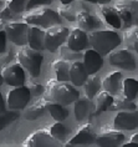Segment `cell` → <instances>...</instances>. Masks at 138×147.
I'll return each instance as SVG.
<instances>
[{
    "label": "cell",
    "instance_id": "6da1fadb",
    "mask_svg": "<svg viewBox=\"0 0 138 147\" xmlns=\"http://www.w3.org/2000/svg\"><path fill=\"white\" fill-rule=\"evenodd\" d=\"M44 94L48 101H52L64 106L72 104L80 97L78 91L75 89L74 85L67 81H60L57 79L49 80L46 82Z\"/></svg>",
    "mask_w": 138,
    "mask_h": 147
},
{
    "label": "cell",
    "instance_id": "7a4b0ae2",
    "mask_svg": "<svg viewBox=\"0 0 138 147\" xmlns=\"http://www.w3.org/2000/svg\"><path fill=\"white\" fill-rule=\"evenodd\" d=\"M88 42L93 50L100 55H108L111 51L121 45L122 39L116 31L112 30H92L88 31Z\"/></svg>",
    "mask_w": 138,
    "mask_h": 147
},
{
    "label": "cell",
    "instance_id": "3957f363",
    "mask_svg": "<svg viewBox=\"0 0 138 147\" xmlns=\"http://www.w3.org/2000/svg\"><path fill=\"white\" fill-rule=\"evenodd\" d=\"M16 60H17V64L23 66V69L27 70L32 78L40 76V74H41V65L44 60L41 51L24 45L16 53Z\"/></svg>",
    "mask_w": 138,
    "mask_h": 147
},
{
    "label": "cell",
    "instance_id": "277c9868",
    "mask_svg": "<svg viewBox=\"0 0 138 147\" xmlns=\"http://www.w3.org/2000/svg\"><path fill=\"white\" fill-rule=\"evenodd\" d=\"M23 19L24 23L29 25H35V26L45 28V29L52 26V25L61 24V18L57 14V11H54V10L48 8L38 9L34 10V11L27 13L26 15L23 16Z\"/></svg>",
    "mask_w": 138,
    "mask_h": 147
},
{
    "label": "cell",
    "instance_id": "5b68a950",
    "mask_svg": "<svg viewBox=\"0 0 138 147\" xmlns=\"http://www.w3.org/2000/svg\"><path fill=\"white\" fill-rule=\"evenodd\" d=\"M68 29L61 26V24L52 25L45 30V49L55 53L62 44L66 41Z\"/></svg>",
    "mask_w": 138,
    "mask_h": 147
},
{
    "label": "cell",
    "instance_id": "8992f818",
    "mask_svg": "<svg viewBox=\"0 0 138 147\" xmlns=\"http://www.w3.org/2000/svg\"><path fill=\"white\" fill-rule=\"evenodd\" d=\"M31 98V92L27 86H15L8 92L6 96V105L10 110H24L27 106Z\"/></svg>",
    "mask_w": 138,
    "mask_h": 147
},
{
    "label": "cell",
    "instance_id": "52a82bcc",
    "mask_svg": "<svg viewBox=\"0 0 138 147\" xmlns=\"http://www.w3.org/2000/svg\"><path fill=\"white\" fill-rule=\"evenodd\" d=\"M27 29H29V24L17 23V21L4 25V31L6 34V38L11 42L16 44L19 46L27 45Z\"/></svg>",
    "mask_w": 138,
    "mask_h": 147
},
{
    "label": "cell",
    "instance_id": "ba28073f",
    "mask_svg": "<svg viewBox=\"0 0 138 147\" xmlns=\"http://www.w3.org/2000/svg\"><path fill=\"white\" fill-rule=\"evenodd\" d=\"M1 76L4 79V82H6L10 86H23L25 85V72L20 64L14 65H5L1 69Z\"/></svg>",
    "mask_w": 138,
    "mask_h": 147
},
{
    "label": "cell",
    "instance_id": "9c48e42d",
    "mask_svg": "<svg viewBox=\"0 0 138 147\" xmlns=\"http://www.w3.org/2000/svg\"><path fill=\"white\" fill-rule=\"evenodd\" d=\"M110 64L113 66H118L123 70L133 71L136 69V60H134L132 53L128 49H121L117 51H111L108 56Z\"/></svg>",
    "mask_w": 138,
    "mask_h": 147
},
{
    "label": "cell",
    "instance_id": "30bf717a",
    "mask_svg": "<svg viewBox=\"0 0 138 147\" xmlns=\"http://www.w3.org/2000/svg\"><path fill=\"white\" fill-rule=\"evenodd\" d=\"M125 141V135L118 128L103 127L96 135L95 142L98 146H119Z\"/></svg>",
    "mask_w": 138,
    "mask_h": 147
},
{
    "label": "cell",
    "instance_id": "8fae6325",
    "mask_svg": "<svg viewBox=\"0 0 138 147\" xmlns=\"http://www.w3.org/2000/svg\"><path fill=\"white\" fill-rule=\"evenodd\" d=\"M113 126L118 130H134L138 127V110L119 111L113 120Z\"/></svg>",
    "mask_w": 138,
    "mask_h": 147
},
{
    "label": "cell",
    "instance_id": "7c38bea8",
    "mask_svg": "<svg viewBox=\"0 0 138 147\" xmlns=\"http://www.w3.org/2000/svg\"><path fill=\"white\" fill-rule=\"evenodd\" d=\"M96 140V132L93 130V126L90 122L83 123L78 127L76 134L72 136L71 140H68L66 145H91Z\"/></svg>",
    "mask_w": 138,
    "mask_h": 147
},
{
    "label": "cell",
    "instance_id": "4fadbf2b",
    "mask_svg": "<svg viewBox=\"0 0 138 147\" xmlns=\"http://www.w3.org/2000/svg\"><path fill=\"white\" fill-rule=\"evenodd\" d=\"M66 45L74 51H78V53L82 50H86L87 47L90 46L87 32L81 30L80 28L72 29L71 31H68L67 39H66Z\"/></svg>",
    "mask_w": 138,
    "mask_h": 147
},
{
    "label": "cell",
    "instance_id": "5bb4252c",
    "mask_svg": "<svg viewBox=\"0 0 138 147\" xmlns=\"http://www.w3.org/2000/svg\"><path fill=\"white\" fill-rule=\"evenodd\" d=\"M57 141L51 136L49 128H41L31 135L24 141V146H54Z\"/></svg>",
    "mask_w": 138,
    "mask_h": 147
},
{
    "label": "cell",
    "instance_id": "9a60e30c",
    "mask_svg": "<svg viewBox=\"0 0 138 147\" xmlns=\"http://www.w3.org/2000/svg\"><path fill=\"white\" fill-rule=\"evenodd\" d=\"M74 112L77 121H82L86 117H95V104L88 97H78L74 102Z\"/></svg>",
    "mask_w": 138,
    "mask_h": 147
},
{
    "label": "cell",
    "instance_id": "2e32d148",
    "mask_svg": "<svg viewBox=\"0 0 138 147\" xmlns=\"http://www.w3.org/2000/svg\"><path fill=\"white\" fill-rule=\"evenodd\" d=\"M83 65H85L88 75L98 72L103 66L102 55H100L93 49H86L85 54H83Z\"/></svg>",
    "mask_w": 138,
    "mask_h": 147
},
{
    "label": "cell",
    "instance_id": "e0dca14e",
    "mask_svg": "<svg viewBox=\"0 0 138 147\" xmlns=\"http://www.w3.org/2000/svg\"><path fill=\"white\" fill-rule=\"evenodd\" d=\"M76 21H77L78 28L86 32L95 30L96 28H98L101 25L100 20L96 16L91 15L90 11H87L85 8H82L81 10L77 11V14H76Z\"/></svg>",
    "mask_w": 138,
    "mask_h": 147
},
{
    "label": "cell",
    "instance_id": "ac0fdd59",
    "mask_svg": "<svg viewBox=\"0 0 138 147\" xmlns=\"http://www.w3.org/2000/svg\"><path fill=\"white\" fill-rule=\"evenodd\" d=\"M27 46L39 51H42L45 49V30H42L40 26H35V25L30 26L29 25Z\"/></svg>",
    "mask_w": 138,
    "mask_h": 147
},
{
    "label": "cell",
    "instance_id": "d6986e66",
    "mask_svg": "<svg viewBox=\"0 0 138 147\" xmlns=\"http://www.w3.org/2000/svg\"><path fill=\"white\" fill-rule=\"evenodd\" d=\"M101 85L105 91L110 92L111 95H117L122 90V74L119 71H112L101 80Z\"/></svg>",
    "mask_w": 138,
    "mask_h": 147
},
{
    "label": "cell",
    "instance_id": "ffe728a7",
    "mask_svg": "<svg viewBox=\"0 0 138 147\" xmlns=\"http://www.w3.org/2000/svg\"><path fill=\"white\" fill-rule=\"evenodd\" d=\"M68 76H70V81L74 86H82L83 82L86 81L88 72L83 65V62L75 60L70 64V71H68Z\"/></svg>",
    "mask_w": 138,
    "mask_h": 147
},
{
    "label": "cell",
    "instance_id": "44dd1931",
    "mask_svg": "<svg viewBox=\"0 0 138 147\" xmlns=\"http://www.w3.org/2000/svg\"><path fill=\"white\" fill-rule=\"evenodd\" d=\"M97 14L110 25L115 29H121L122 28V21L119 19V15L113 6H100L97 9Z\"/></svg>",
    "mask_w": 138,
    "mask_h": 147
},
{
    "label": "cell",
    "instance_id": "7402d4cb",
    "mask_svg": "<svg viewBox=\"0 0 138 147\" xmlns=\"http://www.w3.org/2000/svg\"><path fill=\"white\" fill-rule=\"evenodd\" d=\"M46 104H48V100H46L45 97L36 100L30 107L24 111V115H23L24 119L29 120V121L38 120L39 117H41L44 113L48 111V110H46Z\"/></svg>",
    "mask_w": 138,
    "mask_h": 147
},
{
    "label": "cell",
    "instance_id": "603a6c76",
    "mask_svg": "<svg viewBox=\"0 0 138 147\" xmlns=\"http://www.w3.org/2000/svg\"><path fill=\"white\" fill-rule=\"evenodd\" d=\"M113 100V96L107 92V91H98L96 95V102H95V116L100 115L101 112L107 111Z\"/></svg>",
    "mask_w": 138,
    "mask_h": 147
},
{
    "label": "cell",
    "instance_id": "cb8c5ba5",
    "mask_svg": "<svg viewBox=\"0 0 138 147\" xmlns=\"http://www.w3.org/2000/svg\"><path fill=\"white\" fill-rule=\"evenodd\" d=\"M137 109V105L133 102V100L127 98L125 95L117 94V96L113 97L112 104L110 106V110L112 111H125V110H134Z\"/></svg>",
    "mask_w": 138,
    "mask_h": 147
},
{
    "label": "cell",
    "instance_id": "d4e9b609",
    "mask_svg": "<svg viewBox=\"0 0 138 147\" xmlns=\"http://www.w3.org/2000/svg\"><path fill=\"white\" fill-rule=\"evenodd\" d=\"M82 86H83V90H85L86 97H88V98H92L93 96H96L97 92L100 91V89L102 87V85H101V79L98 76H95V74L87 76L86 81L83 82Z\"/></svg>",
    "mask_w": 138,
    "mask_h": 147
},
{
    "label": "cell",
    "instance_id": "484cf974",
    "mask_svg": "<svg viewBox=\"0 0 138 147\" xmlns=\"http://www.w3.org/2000/svg\"><path fill=\"white\" fill-rule=\"evenodd\" d=\"M52 69L55 71L56 79L60 81H68L70 76H68V71H70V61L64 60V59H59L52 62Z\"/></svg>",
    "mask_w": 138,
    "mask_h": 147
},
{
    "label": "cell",
    "instance_id": "4316f807",
    "mask_svg": "<svg viewBox=\"0 0 138 147\" xmlns=\"http://www.w3.org/2000/svg\"><path fill=\"white\" fill-rule=\"evenodd\" d=\"M113 8L117 10L119 19L122 21V26H126V28L132 26V16H131V11H129L128 4H127V0L117 1Z\"/></svg>",
    "mask_w": 138,
    "mask_h": 147
},
{
    "label": "cell",
    "instance_id": "83f0119b",
    "mask_svg": "<svg viewBox=\"0 0 138 147\" xmlns=\"http://www.w3.org/2000/svg\"><path fill=\"white\" fill-rule=\"evenodd\" d=\"M49 131L57 142H64L67 136L70 135V130L62 123V121H57V122L51 125L49 127Z\"/></svg>",
    "mask_w": 138,
    "mask_h": 147
},
{
    "label": "cell",
    "instance_id": "f1b7e54d",
    "mask_svg": "<svg viewBox=\"0 0 138 147\" xmlns=\"http://www.w3.org/2000/svg\"><path fill=\"white\" fill-rule=\"evenodd\" d=\"M46 110H48L50 112V115L56 121H64V120H66V117L68 116V111L64 107V105L56 104V102H52V101H48Z\"/></svg>",
    "mask_w": 138,
    "mask_h": 147
},
{
    "label": "cell",
    "instance_id": "f546056e",
    "mask_svg": "<svg viewBox=\"0 0 138 147\" xmlns=\"http://www.w3.org/2000/svg\"><path fill=\"white\" fill-rule=\"evenodd\" d=\"M122 94L129 100H134L138 96V80L128 78L122 82Z\"/></svg>",
    "mask_w": 138,
    "mask_h": 147
},
{
    "label": "cell",
    "instance_id": "4dcf8cb0",
    "mask_svg": "<svg viewBox=\"0 0 138 147\" xmlns=\"http://www.w3.org/2000/svg\"><path fill=\"white\" fill-rule=\"evenodd\" d=\"M20 113L17 110H10V111L0 112V131L4 130L8 125L13 123L15 120L19 119Z\"/></svg>",
    "mask_w": 138,
    "mask_h": 147
},
{
    "label": "cell",
    "instance_id": "1f68e13d",
    "mask_svg": "<svg viewBox=\"0 0 138 147\" xmlns=\"http://www.w3.org/2000/svg\"><path fill=\"white\" fill-rule=\"evenodd\" d=\"M57 14L65 18L67 21H75L77 11L74 9V6H70V4H62V6H59L57 9Z\"/></svg>",
    "mask_w": 138,
    "mask_h": 147
},
{
    "label": "cell",
    "instance_id": "d6a6232c",
    "mask_svg": "<svg viewBox=\"0 0 138 147\" xmlns=\"http://www.w3.org/2000/svg\"><path fill=\"white\" fill-rule=\"evenodd\" d=\"M138 36V25H132L128 26L123 32V40H125L127 46H132L133 41L137 39Z\"/></svg>",
    "mask_w": 138,
    "mask_h": 147
},
{
    "label": "cell",
    "instance_id": "836d02e7",
    "mask_svg": "<svg viewBox=\"0 0 138 147\" xmlns=\"http://www.w3.org/2000/svg\"><path fill=\"white\" fill-rule=\"evenodd\" d=\"M60 55H61V57L64 59V60H67V61H70V60H76V59H78L81 55H80L78 51H74L72 49H70L67 45H61L60 47Z\"/></svg>",
    "mask_w": 138,
    "mask_h": 147
},
{
    "label": "cell",
    "instance_id": "e575fe53",
    "mask_svg": "<svg viewBox=\"0 0 138 147\" xmlns=\"http://www.w3.org/2000/svg\"><path fill=\"white\" fill-rule=\"evenodd\" d=\"M26 3H27V0H6L5 5L10 10H13L14 13L20 14L26 8Z\"/></svg>",
    "mask_w": 138,
    "mask_h": 147
},
{
    "label": "cell",
    "instance_id": "d590c367",
    "mask_svg": "<svg viewBox=\"0 0 138 147\" xmlns=\"http://www.w3.org/2000/svg\"><path fill=\"white\" fill-rule=\"evenodd\" d=\"M131 16H132V25H138V0H127Z\"/></svg>",
    "mask_w": 138,
    "mask_h": 147
},
{
    "label": "cell",
    "instance_id": "8d00e7d4",
    "mask_svg": "<svg viewBox=\"0 0 138 147\" xmlns=\"http://www.w3.org/2000/svg\"><path fill=\"white\" fill-rule=\"evenodd\" d=\"M26 86H27V89L30 90L31 96H40V95L44 94V90H45V87H44L41 84L35 82V81H29Z\"/></svg>",
    "mask_w": 138,
    "mask_h": 147
},
{
    "label": "cell",
    "instance_id": "74e56055",
    "mask_svg": "<svg viewBox=\"0 0 138 147\" xmlns=\"http://www.w3.org/2000/svg\"><path fill=\"white\" fill-rule=\"evenodd\" d=\"M17 15H19V14L14 13L13 10H10L6 5L0 9V19L4 21H10V20L15 19V18H17Z\"/></svg>",
    "mask_w": 138,
    "mask_h": 147
},
{
    "label": "cell",
    "instance_id": "f35d334b",
    "mask_svg": "<svg viewBox=\"0 0 138 147\" xmlns=\"http://www.w3.org/2000/svg\"><path fill=\"white\" fill-rule=\"evenodd\" d=\"M51 3H52V0H27L26 8H25V10H31V9L38 8V6L50 5Z\"/></svg>",
    "mask_w": 138,
    "mask_h": 147
},
{
    "label": "cell",
    "instance_id": "ab89813d",
    "mask_svg": "<svg viewBox=\"0 0 138 147\" xmlns=\"http://www.w3.org/2000/svg\"><path fill=\"white\" fill-rule=\"evenodd\" d=\"M4 53H1L0 54V70H1L3 67H4L5 65H8L9 62H10V60L13 59V55H11V53H6L5 55H3Z\"/></svg>",
    "mask_w": 138,
    "mask_h": 147
},
{
    "label": "cell",
    "instance_id": "60d3db41",
    "mask_svg": "<svg viewBox=\"0 0 138 147\" xmlns=\"http://www.w3.org/2000/svg\"><path fill=\"white\" fill-rule=\"evenodd\" d=\"M6 47V34L4 30H0V54L4 53Z\"/></svg>",
    "mask_w": 138,
    "mask_h": 147
},
{
    "label": "cell",
    "instance_id": "b9f144b4",
    "mask_svg": "<svg viewBox=\"0 0 138 147\" xmlns=\"http://www.w3.org/2000/svg\"><path fill=\"white\" fill-rule=\"evenodd\" d=\"M4 111H5V102L1 96V92H0V112H4Z\"/></svg>",
    "mask_w": 138,
    "mask_h": 147
},
{
    "label": "cell",
    "instance_id": "7bdbcfd3",
    "mask_svg": "<svg viewBox=\"0 0 138 147\" xmlns=\"http://www.w3.org/2000/svg\"><path fill=\"white\" fill-rule=\"evenodd\" d=\"M128 142H132V143H134V145H136V147L138 146V134H134L132 137H131V140Z\"/></svg>",
    "mask_w": 138,
    "mask_h": 147
},
{
    "label": "cell",
    "instance_id": "ee69618b",
    "mask_svg": "<svg viewBox=\"0 0 138 147\" xmlns=\"http://www.w3.org/2000/svg\"><path fill=\"white\" fill-rule=\"evenodd\" d=\"M132 46H133V49L136 50V53H137V55H138V36H137V39L133 41V44H132Z\"/></svg>",
    "mask_w": 138,
    "mask_h": 147
},
{
    "label": "cell",
    "instance_id": "f6af8a7d",
    "mask_svg": "<svg viewBox=\"0 0 138 147\" xmlns=\"http://www.w3.org/2000/svg\"><path fill=\"white\" fill-rule=\"evenodd\" d=\"M111 0H97V4H101V5H105L107 3H110Z\"/></svg>",
    "mask_w": 138,
    "mask_h": 147
},
{
    "label": "cell",
    "instance_id": "bcb514c9",
    "mask_svg": "<svg viewBox=\"0 0 138 147\" xmlns=\"http://www.w3.org/2000/svg\"><path fill=\"white\" fill-rule=\"evenodd\" d=\"M60 1L62 3V4H71L74 0H60Z\"/></svg>",
    "mask_w": 138,
    "mask_h": 147
},
{
    "label": "cell",
    "instance_id": "7dc6e473",
    "mask_svg": "<svg viewBox=\"0 0 138 147\" xmlns=\"http://www.w3.org/2000/svg\"><path fill=\"white\" fill-rule=\"evenodd\" d=\"M4 25H5V21H4V20H1V19H0V30H1V29H3V28H4Z\"/></svg>",
    "mask_w": 138,
    "mask_h": 147
},
{
    "label": "cell",
    "instance_id": "c3c4849f",
    "mask_svg": "<svg viewBox=\"0 0 138 147\" xmlns=\"http://www.w3.org/2000/svg\"><path fill=\"white\" fill-rule=\"evenodd\" d=\"M3 82H4V79H3L1 74H0V86H1V85H3Z\"/></svg>",
    "mask_w": 138,
    "mask_h": 147
},
{
    "label": "cell",
    "instance_id": "681fc988",
    "mask_svg": "<svg viewBox=\"0 0 138 147\" xmlns=\"http://www.w3.org/2000/svg\"><path fill=\"white\" fill-rule=\"evenodd\" d=\"M83 1H88V3H95V4H97V0H83Z\"/></svg>",
    "mask_w": 138,
    "mask_h": 147
},
{
    "label": "cell",
    "instance_id": "f907efd6",
    "mask_svg": "<svg viewBox=\"0 0 138 147\" xmlns=\"http://www.w3.org/2000/svg\"><path fill=\"white\" fill-rule=\"evenodd\" d=\"M137 110H138V101H137Z\"/></svg>",
    "mask_w": 138,
    "mask_h": 147
},
{
    "label": "cell",
    "instance_id": "816d5d0a",
    "mask_svg": "<svg viewBox=\"0 0 138 147\" xmlns=\"http://www.w3.org/2000/svg\"><path fill=\"white\" fill-rule=\"evenodd\" d=\"M0 5H1V1H0Z\"/></svg>",
    "mask_w": 138,
    "mask_h": 147
}]
</instances>
